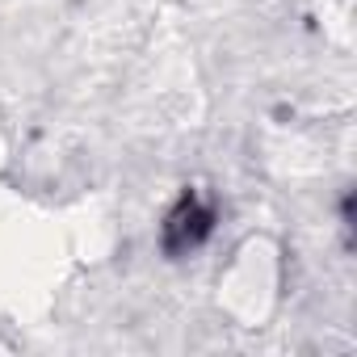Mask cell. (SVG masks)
<instances>
[{"label": "cell", "mask_w": 357, "mask_h": 357, "mask_svg": "<svg viewBox=\"0 0 357 357\" xmlns=\"http://www.w3.org/2000/svg\"><path fill=\"white\" fill-rule=\"evenodd\" d=\"M211 227H215V211L198 194H185L181 202L168 211V219H164V231H160L164 236V252H172V257L194 252L211 236Z\"/></svg>", "instance_id": "cell-1"}]
</instances>
